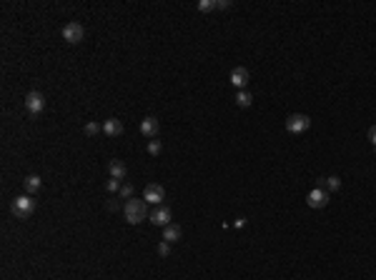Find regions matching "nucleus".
Instances as JSON below:
<instances>
[{
  "label": "nucleus",
  "mask_w": 376,
  "mask_h": 280,
  "mask_svg": "<svg viewBox=\"0 0 376 280\" xmlns=\"http://www.w3.org/2000/svg\"><path fill=\"white\" fill-rule=\"evenodd\" d=\"M306 203H309V208H313V210L326 208V205H329V190H324V188H313V190L306 195Z\"/></svg>",
  "instance_id": "0eeeda50"
},
{
  "label": "nucleus",
  "mask_w": 376,
  "mask_h": 280,
  "mask_svg": "<svg viewBox=\"0 0 376 280\" xmlns=\"http://www.w3.org/2000/svg\"><path fill=\"white\" fill-rule=\"evenodd\" d=\"M163 240H166V243H178V240H181V225H176V223L166 225V228H163Z\"/></svg>",
  "instance_id": "4468645a"
},
{
  "label": "nucleus",
  "mask_w": 376,
  "mask_h": 280,
  "mask_svg": "<svg viewBox=\"0 0 376 280\" xmlns=\"http://www.w3.org/2000/svg\"><path fill=\"white\" fill-rule=\"evenodd\" d=\"M143 200L151 203V205H163V200H166V188L158 185V183H148L146 190H143Z\"/></svg>",
  "instance_id": "20e7f679"
},
{
  "label": "nucleus",
  "mask_w": 376,
  "mask_h": 280,
  "mask_svg": "<svg viewBox=\"0 0 376 280\" xmlns=\"http://www.w3.org/2000/svg\"><path fill=\"white\" fill-rule=\"evenodd\" d=\"M100 130H103V125H98V123H88V125H86V130H83V133H86V135H88V138H93V135H98V133H100Z\"/></svg>",
  "instance_id": "a211bd4d"
},
{
  "label": "nucleus",
  "mask_w": 376,
  "mask_h": 280,
  "mask_svg": "<svg viewBox=\"0 0 376 280\" xmlns=\"http://www.w3.org/2000/svg\"><path fill=\"white\" fill-rule=\"evenodd\" d=\"M311 128V118L304 115V113H293L286 118V130L293 133V135H299V133H306Z\"/></svg>",
  "instance_id": "7ed1b4c3"
},
{
  "label": "nucleus",
  "mask_w": 376,
  "mask_h": 280,
  "mask_svg": "<svg viewBox=\"0 0 376 280\" xmlns=\"http://www.w3.org/2000/svg\"><path fill=\"white\" fill-rule=\"evenodd\" d=\"M123 213H125V220L130 225H138V223H143L148 218V203L138 200V198H130V200H125Z\"/></svg>",
  "instance_id": "f257e3e1"
},
{
  "label": "nucleus",
  "mask_w": 376,
  "mask_h": 280,
  "mask_svg": "<svg viewBox=\"0 0 376 280\" xmlns=\"http://www.w3.org/2000/svg\"><path fill=\"white\" fill-rule=\"evenodd\" d=\"M108 173H111V178L123 180V178H125V173H128V168H125V163H123V160H111V163H108Z\"/></svg>",
  "instance_id": "f8f14e48"
},
{
  "label": "nucleus",
  "mask_w": 376,
  "mask_h": 280,
  "mask_svg": "<svg viewBox=\"0 0 376 280\" xmlns=\"http://www.w3.org/2000/svg\"><path fill=\"white\" fill-rule=\"evenodd\" d=\"M369 140H371V145L376 148V125H371V128H369Z\"/></svg>",
  "instance_id": "5701e85b"
},
{
  "label": "nucleus",
  "mask_w": 376,
  "mask_h": 280,
  "mask_svg": "<svg viewBox=\"0 0 376 280\" xmlns=\"http://www.w3.org/2000/svg\"><path fill=\"white\" fill-rule=\"evenodd\" d=\"M105 188H108L111 193H118V190H121V180H116V178H111V180H108V185H105Z\"/></svg>",
  "instance_id": "4be33fe9"
},
{
  "label": "nucleus",
  "mask_w": 376,
  "mask_h": 280,
  "mask_svg": "<svg viewBox=\"0 0 376 280\" xmlns=\"http://www.w3.org/2000/svg\"><path fill=\"white\" fill-rule=\"evenodd\" d=\"M249 80H251V73H249L244 65H238V68H233V70H231V83H233V88H238V90H246Z\"/></svg>",
  "instance_id": "1a4fd4ad"
},
{
  "label": "nucleus",
  "mask_w": 376,
  "mask_h": 280,
  "mask_svg": "<svg viewBox=\"0 0 376 280\" xmlns=\"http://www.w3.org/2000/svg\"><path fill=\"white\" fill-rule=\"evenodd\" d=\"M121 198H125V200H130L133 198V185H121Z\"/></svg>",
  "instance_id": "aec40b11"
},
{
  "label": "nucleus",
  "mask_w": 376,
  "mask_h": 280,
  "mask_svg": "<svg viewBox=\"0 0 376 280\" xmlns=\"http://www.w3.org/2000/svg\"><path fill=\"white\" fill-rule=\"evenodd\" d=\"M40 178L38 175H28V178H25L23 180V188H25V195H35L38 190H40Z\"/></svg>",
  "instance_id": "ddd939ff"
},
{
  "label": "nucleus",
  "mask_w": 376,
  "mask_h": 280,
  "mask_svg": "<svg viewBox=\"0 0 376 280\" xmlns=\"http://www.w3.org/2000/svg\"><path fill=\"white\" fill-rule=\"evenodd\" d=\"M251 103H253V95L249 90H238V95H236V105L238 108H251Z\"/></svg>",
  "instance_id": "dca6fc26"
},
{
  "label": "nucleus",
  "mask_w": 376,
  "mask_h": 280,
  "mask_svg": "<svg viewBox=\"0 0 376 280\" xmlns=\"http://www.w3.org/2000/svg\"><path fill=\"white\" fill-rule=\"evenodd\" d=\"M151 218V223L153 225H158V228H166V225H171V208H166V205H156L153 208V213L148 215Z\"/></svg>",
  "instance_id": "6e6552de"
},
{
  "label": "nucleus",
  "mask_w": 376,
  "mask_h": 280,
  "mask_svg": "<svg viewBox=\"0 0 376 280\" xmlns=\"http://www.w3.org/2000/svg\"><path fill=\"white\" fill-rule=\"evenodd\" d=\"M226 8H231L228 0H216V10H226Z\"/></svg>",
  "instance_id": "b1692460"
},
{
  "label": "nucleus",
  "mask_w": 376,
  "mask_h": 280,
  "mask_svg": "<svg viewBox=\"0 0 376 280\" xmlns=\"http://www.w3.org/2000/svg\"><path fill=\"white\" fill-rule=\"evenodd\" d=\"M198 10H201V13L216 10V0H201V3H198Z\"/></svg>",
  "instance_id": "f3484780"
},
{
  "label": "nucleus",
  "mask_w": 376,
  "mask_h": 280,
  "mask_svg": "<svg viewBox=\"0 0 376 280\" xmlns=\"http://www.w3.org/2000/svg\"><path fill=\"white\" fill-rule=\"evenodd\" d=\"M25 108H28L31 115H40L43 108H45V95L40 90H31L28 95H25Z\"/></svg>",
  "instance_id": "39448f33"
},
{
  "label": "nucleus",
  "mask_w": 376,
  "mask_h": 280,
  "mask_svg": "<svg viewBox=\"0 0 376 280\" xmlns=\"http://www.w3.org/2000/svg\"><path fill=\"white\" fill-rule=\"evenodd\" d=\"M168 253H171V243H166V240L158 243V255L160 258H168Z\"/></svg>",
  "instance_id": "6ab92c4d"
},
{
  "label": "nucleus",
  "mask_w": 376,
  "mask_h": 280,
  "mask_svg": "<svg viewBox=\"0 0 376 280\" xmlns=\"http://www.w3.org/2000/svg\"><path fill=\"white\" fill-rule=\"evenodd\" d=\"M10 210L18 220H25V218H31L35 213V200L31 198V195H18V198L10 203Z\"/></svg>",
  "instance_id": "f03ea898"
},
{
  "label": "nucleus",
  "mask_w": 376,
  "mask_h": 280,
  "mask_svg": "<svg viewBox=\"0 0 376 280\" xmlns=\"http://www.w3.org/2000/svg\"><path fill=\"white\" fill-rule=\"evenodd\" d=\"M316 188H324V190H339V188H341V180H339L336 175H331V178H321V180H316Z\"/></svg>",
  "instance_id": "2eb2a0df"
},
{
  "label": "nucleus",
  "mask_w": 376,
  "mask_h": 280,
  "mask_svg": "<svg viewBox=\"0 0 376 280\" xmlns=\"http://www.w3.org/2000/svg\"><path fill=\"white\" fill-rule=\"evenodd\" d=\"M103 133L108 135V138H118L123 133V123L118 118H108V120L103 123Z\"/></svg>",
  "instance_id": "9b49d317"
},
{
  "label": "nucleus",
  "mask_w": 376,
  "mask_h": 280,
  "mask_svg": "<svg viewBox=\"0 0 376 280\" xmlns=\"http://www.w3.org/2000/svg\"><path fill=\"white\" fill-rule=\"evenodd\" d=\"M158 128H160V125H158V120H156L153 115H148V118H143V120H141V133H143L146 138H153V140H156Z\"/></svg>",
  "instance_id": "9d476101"
},
{
  "label": "nucleus",
  "mask_w": 376,
  "mask_h": 280,
  "mask_svg": "<svg viewBox=\"0 0 376 280\" xmlns=\"http://www.w3.org/2000/svg\"><path fill=\"white\" fill-rule=\"evenodd\" d=\"M83 38H86V30H83V25H80V23L73 20V23H65L63 25V40L65 43H73L75 45V43H80Z\"/></svg>",
  "instance_id": "423d86ee"
},
{
  "label": "nucleus",
  "mask_w": 376,
  "mask_h": 280,
  "mask_svg": "<svg viewBox=\"0 0 376 280\" xmlns=\"http://www.w3.org/2000/svg\"><path fill=\"white\" fill-rule=\"evenodd\" d=\"M148 153L151 155H158L160 153V143H158V140H151V143H148Z\"/></svg>",
  "instance_id": "412c9836"
}]
</instances>
